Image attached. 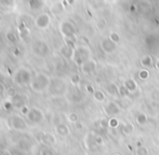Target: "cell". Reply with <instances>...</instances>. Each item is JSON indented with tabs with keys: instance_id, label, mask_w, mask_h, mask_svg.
<instances>
[{
	"instance_id": "obj_36",
	"label": "cell",
	"mask_w": 159,
	"mask_h": 155,
	"mask_svg": "<svg viewBox=\"0 0 159 155\" xmlns=\"http://www.w3.org/2000/svg\"><path fill=\"white\" fill-rule=\"evenodd\" d=\"M119 92H120V96H126V94H128L129 91L127 90L126 87L122 86V87H120V88H119Z\"/></svg>"
},
{
	"instance_id": "obj_40",
	"label": "cell",
	"mask_w": 159,
	"mask_h": 155,
	"mask_svg": "<svg viewBox=\"0 0 159 155\" xmlns=\"http://www.w3.org/2000/svg\"><path fill=\"white\" fill-rule=\"evenodd\" d=\"M3 153H4V155H12V154H11V153H10V152H9V151H4Z\"/></svg>"
},
{
	"instance_id": "obj_43",
	"label": "cell",
	"mask_w": 159,
	"mask_h": 155,
	"mask_svg": "<svg viewBox=\"0 0 159 155\" xmlns=\"http://www.w3.org/2000/svg\"><path fill=\"white\" fill-rule=\"evenodd\" d=\"M0 155H4V153H3V152H1V151H0Z\"/></svg>"
},
{
	"instance_id": "obj_31",
	"label": "cell",
	"mask_w": 159,
	"mask_h": 155,
	"mask_svg": "<svg viewBox=\"0 0 159 155\" xmlns=\"http://www.w3.org/2000/svg\"><path fill=\"white\" fill-rule=\"evenodd\" d=\"M108 126H109V127H113V128L114 127H118V126H119V122H118L117 118L113 117V118H111V120H109Z\"/></svg>"
},
{
	"instance_id": "obj_33",
	"label": "cell",
	"mask_w": 159,
	"mask_h": 155,
	"mask_svg": "<svg viewBox=\"0 0 159 155\" xmlns=\"http://www.w3.org/2000/svg\"><path fill=\"white\" fill-rule=\"evenodd\" d=\"M107 126H108V122H106V120H101L100 122H98V127H100L101 129H104Z\"/></svg>"
},
{
	"instance_id": "obj_23",
	"label": "cell",
	"mask_w": 159,
	"mask_h": 155,
	"mask_svg": "<svg viewBox=\"0 0 159 155\" xmlns=\"http://www.w3.org/2000/svg\"><path fill=\"white\" fill-rule=\"evenodd\" d=\"M124 86L126 87L127 90L129 91V92H131V91H133V90H135V89H136V84H135V82H134V80H132V79H128V80H126V82H125Z\"/></svg>"
},
{
	"instance_id": "obj_20",
	"label": "cell",
	"mask_w": 159,
	"mask_h": 155,
	"mask_svg": "<svg viewBox=\"0 0 159 155\" xmlns=\"http://www.w3.org/2000/svg\"><path fill=\"white\" fill-rule=\"evenodd\" d=\"M121 132L125 136H129L133 132V125L130 124V123H126L121 126Z\"/></svg>"
},
{
	"instance_id": "obj_38",
	"label": "cell",
	"mask_w": 159,
	"mask_h": 155,
	"mask_svg": "<svg viewBox=\"0 0 159 155\" xmlns=\"http://www.w3.org/2000/svg\"><path fill=\"white\" fill-rule=\"evenodd\" d=\"M21 112L24 114V115L26 116V115H27V114H28V112H30V110H28V107H27V106H24L23 109L21 110Z\"/></svg>"
},
{
	"instance_id": "obj_8",
	"label": "cell",
	"mask_w": 159,
	"mask_h": 155,
	"mask_svg": "<svg viewBox=\"0 0 159 155\" xmlns=\"http://www.w3.org/2000/svg\"><path fill=\"white\" fill-rule=\"evenodd\" d=\"M9 124H10V126L13 129L17 130V131H24L27 128V124H26L25 120L19 115L12 116L10 118V120H9Z\"/></svg>"
},
{
	"instance_id": "obj_41",
	"label": "cell",
	"mask_w": 159,
	"mask_h": 155,
	"mask_svg": "<svg viewBox=\"0 0 159 155\" xmlns=\"http://www.w3.org/2000/svg\"><path fill=\"white\" fill-rule=\"evenodd\" d=\"M156 68H158V69H159V60L157 61V63H156Z\"/></svg>"
},
{
	"instance_id": "obj_24",
	"label": "cell",
	"mask_w": 159,
	"mask_h": 155,
	"mask_svg": "<svg viewBox=\"0 0 159 155\" xmlns=\"http://www.w3.org/2000/svg\"><path fill=\"white\" fill-rule=\"evenodd\" d=\"M67 120H68L69 123H73V124H76L79 120V115H78L76 112H71L67 115Z\"/></svg>"
},
{
	"instance_id": "obj_3",
	"label": "cell",
	"mask_w": 159,
	"mask_h": 155,
	"mask_svg": "<svg viewBox=\"0 0 159 155\" xmlns=\"http://www.w3.org/2000/svg\"><path fill=\"white\" fill-rule=\"evenodd\" d=\"M33 79L32 72L26 67L19 68L13 75V82L20 86H30Z\"/></svg>"
},
{
	"instance_id": "obj_22",
	"label": "cell",
	"mask_w": 159,
	"mask_h": 155,
	"mask_svg": "<svg viewBox=\"0 0 159 155\" xmlns=\"http://www.w3.org/2000/svg\"><path fill=\"white\" fill-rule=\"evenodd\" d=\"M106 90H107V92L111 94V96H116V94H118V92H119V88H118L116 84L107 85Z\"/></svg>"
},
{
	"instance_id": "obj_25",
	"label": "cell",
	"mask_w": 159,
	"mask_h": 155,
	"mask_svg": "<svg viewBox=\"0 0 159 155\" xmlns=\"http://www.w3.org/2000/svg\"><path fill=\"white\" fill-rule=\"evenodd\" d=\"M93 98H94L96 101H98V102H102V101L105 100V94L101 90H96L93 92Z\"/></svg>"
},
{
	"instance_id": "obj_30",
	"label": "cell",
	"mask_w": 159,
	"mask_h": 155,
	"mask_svg": "<svg viewBox=\"0 0 159 155\" xmlns=\"http://www.w3.org/2000/svg\"><path fill=\"white\" fill-rule=\"evenodd\" d=\"M62 10H63V6H62L61 2H57L55 6L52 7V11L54 13H59V12H61Z\"/></svg>"
},
{
	"instance_id": "obj_7",
	"label": "cell",
	"mask_w": 159,
	"mask_h": 155,
	"mask_svg": "<svg viewBox=\"0 0 159 155\" xmlns=\"http://www.w3.org/2000/svg\"><path fill=\"white\" fill-rule=\"evenodd\" d=\"M51 24V16L48 13H41L35 19V26L39 30H46Z\"/></svg>"
},
{
	"instance_id": "obj_16",
	"label": "cell",
	"mask_w": 159,
	"mask_h": 155,
	"mask_svg": "<svg viewBox=\"0 0 159 155\" xmlns=\"http://www.w3.org/2000/svg\"><path fill=\"white\" fill-rule=\"evenodd\" d=\"M74 52H75V49L70 48V47L66 46V45L61 48V54L63 55L64 58H66V59H71V58H74Z\"/></svg>"
},
{
	"instance_id": "obj_21",
	"label": "cell",
	"mask_w": 159,
	"mask_h": 155,
	"mask_svg": "<svg viewBox=\"0 0 159 155\" xmlns=\"http://www.w3.org/2000/svg\"><path fill=\"white\" fill-rule=\"evenodd\" d=\"M6 39L8 40L9 42H11V44H15V42L17 41V36H16V34L14 33V31H7L6 33Z\"/></svg>"
},
{
	"instance_id": "obj_11",
	"label": "cell",
	"mask_w": 159,
	"mask_h": 155,
	"mask_svg": "<svg viewBox=\"0 0 159 155\" xmlns=\"http://www.w3.org/2000/svg\"><path fill=\"white\" fill-rule=\"evenodd\" d=\"M101 47H102L103 51L106 53H111L114 52V51L116 50V44L114 41H111L109 38H107V39H104L102 40V42H101Z\"/></svg>"
},
{
	"instance_id": "obj_26",
	"label": "cell",
	"mask_w": 159,
	"mask_h": 155,
	"mask_svg": "<svg viewBox=\"0 0 159 155\" xmlns=\"http://www.w3.org/2000/svg\"><path fill=\"white\" fill-rule=\"evenodd\" d=\"M147 116L145 115L144 113H140L138 116H136V122L139 123L140 125H145L147 123Z\"/></svg>"
},
{
	"instance_id": "obj_42",
	"label": "cell",
	"mask_w": 159,
	"mask_h": 155,
	"mask_svg": "<svg viewBox=\"0 0 159 155\" xmlns=\"http://www.w3.org/2000/svg\"><path fill=\"white\" fill-rule=\"evenodd\" d=\"M1 20H2V14L0 13V21H1Z\"/></svg>"
},
{
	"instance_id": "obj_15",
	"label": "cell",
	"mask_w": 159,
	"mask_h": 155,
	"mask_svg": "<svg viewBox=\"0 0 159 155\" xmlns=\"http://www.w3.org/2000/svg\"><path fill=\"white\" fill-rule=\"evenodd\" d=\"M41 141H42V143H44L46 145H52V144H55L57 138H55L52 134H43L41 136Z\"/></svg>"
},
{
	"instance_id": "obj_5",
	"label": "cell",
	"mask_w": 159,
	"mask_h": 155,
	"mask_svg": "<svg viewBox=\"0 0 159 155\" xmlns=\"http://www.w3.org/2000/svg\"><path fill=\"white\" fill-rule=\"evenodd\" d=\"M26 118H27L30 123H33V124H39V123H41L42 120H43L44 114H43V112L40 109H38V107H32V109H30V112H28V114L26 115Z\"/></svg>"
},
{
	"instance_id": "obj_2",
	"label": "cell",
	"mask_w": 159,
	"mask_h": 155,
	"mask_svg": "<svg viewBox=\"0 0 159 155\" xmlns=\"http://www.w3.org/2000/svg\"><path fill=\"white\" fill-rule=\"evenodd\" d=\"M67 91V84L63 78H51L48 92L51 96H63Z\"/></svg>"
},
{
	"instance_id": "obj_17",
	"label": "cell",
	"mask_w": 159,
	"mask_h": 155,
	"mask_svg": "<svg viewBox=\"0 0 159 155\" xmlns=\"http://www.w3.org/2000/svg\"><path fill=\"white\" fill-rule=\"evenodd\" d=\"M44 2L40 1V0H33V1H28V8L33 11H39L43 7Z\"/></svg>"
},
{
	"instance_id": "obj_10",
	"label": "cell",
	"mask_w": 159,
	"mask_h": 155,
	"mask_svg": "<svg viewBox=\"0 0 159 155\" xmlns=\"http://www.w3.org/2000/svg\"><path fill=\"white\" fill-rule=\"evenodd\" d=\"M11 104H12V106H14L15 109L22 110L24 106H26V96L19 93L15 98H13L12 100H11Z\"/></svg>"
},
{
	"instance_id": "obj_35",
	"label": "cell",
	"mask_w": 159,
	"mask_h": 155,
	"mask_svg": "<svg viewBox=\"0 0 159 155\" xmlns=\"http://www.w3.org/2000/svg\"><path fill=\"white\" fill-rule=\"evenodd\" d=\"M96 25H98V27L100 28V30H102V28H104L105 26H106V21H105V20H100Z\"/></svg>"
},
{
	"instance_id": "obj_37",
	"label": "cell",
	"mask_w": 159,
	"mask_h": 155,
	"mask_svg": "<svg viewBox=\"0 0 159 155\" xmlns=\"http://www.w3.org/2000/svg\"><path fill=\"white\" fill-rule=\"evenodd\" d=\"M95 143L96 144H98V145H101V144H103V139L101 138V137H96L95 138Z\"/></svg>"
},
{
	"instance_id": "obj_29",
	"label": "cell",
	"mask_w": 159,
	"mask_h": 155,
	"mask_svg": "<svg viewBox=\"0 0 159 155\" xmlns=\"http://www.w3.org/2000/svg\"><path fill=\"white\" fill-rule=\"evenodd\" d=\"M40 155H54V152L52 151V150L50 149V148H42L41 150H40Z\"/></svg>"
},
{
	"instance_id": "obj_34",
	"label": "cell",
	"mask_w": 159,
	"mask_h": 155,
	"mask_svg": "<svg viewBox=\"0 0 159 155\" xmlns=\"http://www.w3.org/2000/svg\"><path fill=\"white\" fill-rule=\"evenodd\" d=\"M70 82H71V84H78V82H80V77H79V75H73L71 76V78H70Z\"/></svg>"
},
{
	"instance_id": "obj_28",
	"label": "cell",
	"mask_w": 159,
	"mask_h": 155,
	"mask_svg": "<svg viewBox=\"0 0 159 155\" xmlns=\"http://www.w3.org/2000/svg\"><path fill=\"white\" fill-rule=\"evenodd\" d=\"M149 151L147 148L143 147V145H141V147L138 148V150H136V154L138 155H148Z\"/></svg>"
},
{
	"instance_id": "obj_14",
	"label": "cell",
	"mask_w": 159,
	"mask_h": 155,
	"mask_svg": "<svg viewBox=\"0 0 159 155\" xmlns=\"http://www.w3.org/2000/svg\"><path fill=\"white\" fill-rule=\"evenodd\" d=\"M55 130H57V134L61 137H67L69 134V128L68 126L66 124H63V123H61V124H59L57 126H55Z\"/></svg>"
},
{
	"instance_id": "obj_6",
	"label": "cell",
	"mask_w": 159,
	"mask_h": 155,
	"mask_svg": "<svg viewBox=\"0 0 159 155\" xmlns=\"http://www.w3.org/2000/svg\"><path fill=\"white\" fill-rule=\"evenodd\" d=\"M60 31L61 34L64 36L65 38H71L76 36V28L74 26L73 23H70L69 21H64L60 25Z\"/></svg>"
},
{
	"instance_id": "obj_32",
	"label": "cell",
	"mask_w": 159,
	"mask_h": 155,
	"mask_svg": "<svg viewBox=\"0 0 159 155\" xmlns=\"http://www.w3.org/2000/svg\"><path fill=\"white\" fill-rule=\"evenodd\" d=\"M109 39H111V41L115 42V44H117V42L120 40V37H119V35H118L117 33H111V36H109Z\"/></svg>"
},
{
	"instance_id": "obj_13",
	"label": "cell",
	"mask_w": 159,
	"mask_h": 155,
	"mask_svg": "<svg viewBox=\"0 0 159 155\" xmlns=\"http://www.w3.org/2000/svg\"><path fill=\"white\" fill-rule=\"evenodd\" d=\"M96 68V63L93 60H89L81 66V72L84 74H91L95 71Z\"/></svg>"
},
{
	"instance_id": "obj_1",
	"label": "cell",
	"mask_w": 159,
	"mask_h": 155,
	"mask_svg": "<svg viewBox=\"0 0 159 155\" xmlns=\"http://www.w3.org/2000/svg\"><path fill=\"white\" fill-rule=\"evenodd\" d=\"M51 78L48 75H46L44 73H37L33 76V79L30 87L34 92L42 93L43 91L48 90Z\"/></svg>"
},
{
	"instance_id": "obj_4",
	"label": "cell",
	"mask_w": 159,
	"mask_h": 155,
	"mask_svg": "<svg viewBox=\"0 0 159 155\" xmlns=\"http://www.w3.org/2000/svg\"><path fill=\"white\" fill-rule=\"evenodd\" d=\"M73 59L76 62V64H78L79 66H82L84 63L90 60V51H89V49L87 47H76Z\"/></svg>"
},
{
	"instance_id": "obj_19",
	"label": "cell",
	"mask_w": 159,
	"mask_h": 155,
	"mask_svg": "<svg viewBox=\"0 0 159 155\" xmlns=\"http://www.w3.org/2000/svg\"><path fill=\"white\" fill-rule=\"evenodd\" d=\"M140 62H141V65H142L145 69H146L147 67L153 66V60H152V57H149V55H145V57H143Z\"/></svg>"
},
{
	"instance_id": "obj_27",
	"label": "cell",
	"mask_w": 159,
	"mask_h": 155,
	"mask_svg": "<svg viewBox=\"0 0 159 155\" xmlns=\"http://www.w3.org/2000/svg\"><path fill=\"white\" fill-rule=\"evenodd\" d=\"M139 77H140L141 79H143V80L147 79V78L149 77V72L147 71V69H145V68L141 69V71L139 72Z\"/></svg>"
},
{
	"instance_id": "obj_18",
	"label": "cell",
	"mask_w": 159,
	"mask_h": 155,
	"mask_svg": "<svg viewBox=\"0 0 159 155\" xmlns=\"http://www.w3.org/2000/svg\"><path fill=\"white\" fill-rule=\"evenodd\" d=\"M4 93H6L7 98H9V99L12 100L13 98H15V96L19 94V91L16 90L15 87H8V88L4 90Z\"/></svg>"
},
{
	"instance_id": "obj_39",
	"label": "cell",
	"mask_w": 159,
	"mask_h": 155,
	"mask_svg": "<svg viewBox=\"0 0 159 155\" xmlns=\"http://www.w3.org/2000/svg\"><path fill=\"white\" fill-rule=\"evenodd\" d=\"M134 10H135V7H134V6L130 7V11H134Z\"/></svg>"
},
{
	"instance_id": "obj_12",
	"label": "cell",
	"mask_w": 159,
	"mask_h": 155,
	"mask_svg": "<svg viewBox=\"0 0 159 155\" xmlns=\"http://www.w3.org/2000/svg\"><path fill=\"white\" fill-rule=\"evenodd\" d=\"M104 110H105V113H106L108 116H115L120 112L119 106H118L115 102H108L106 105H105Z\"/></svg>"
},
{
	"instance_id": "obj_9",
	"label": "cell",
	"mask_w": 159,
	"mask_h": 155,
	"mask_svg": "<svg viewBox=\"0 0 159 155\" xmlns=\"http://www.w3.org/2000/svg\"><path fill=\"white\" fill-rule=\"evenodd\" d=\"M33 51L36 53L37 55H40V57H46L47 54L49 53V47L48 45L46 44L44 41H41V40H39V41H36L34 42L33 45Z\"/></svg>"
}]
</instances>
